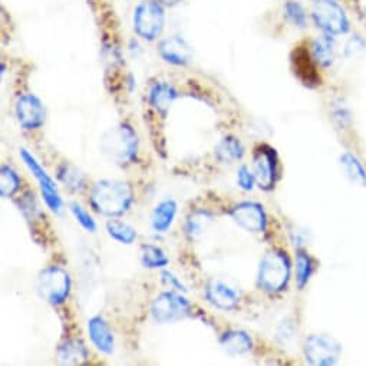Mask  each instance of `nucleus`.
Wrapping results in <instances>:
<instances>
[{"label":"nucleus","mask_w":366,"mask_h":366,"mask_svg":"<svg viewBox=\"0 0 366 366\" xmlns=\"http://www.w3.org/2000/svg\"><path fill=\"white\" fill-rule=\"evenodd\" d=\"M88 357V347L78 339H69L58 347V360L61 365H82Z\"/></svg>","instance_id":"21"},{"label":"nucleus","mask_w":366,"mask_h":366,"mask_svg":"<svg viewBox=\"0 0 366 366\" xmlns=\"http://www.w3.org/2000/svg\"><path fill=\"white\" fill-rule=\"evenodd\" d=\"M15 112L21 127L28 131L39 129L46 119L45 107L35 94H24L16 102Z\"/></svg>","instance_id":"12"},{"label":"nucleus","mask_w":366,"mask_h":366,"mask_svg":"<svg viewBox=\"0 0 366 366\" xmlns=\"http://www.w3.org/2000/svg\"><path fill=\"white\" fill-rule=\"evenodd\" d=\"M337 38L320 34L309 44V52L320 69H329L337 58Z\"/></svg>","instance_id":"15"},{"label":"nucleus","mask_w":366,"mask_h":366,"mask_svg":"<svg viewBox=\"0 0 366 366\" xmlns=\"http://www.w3.org/2000/svg\"><path fill=\"white\" fill-rule=\"evenodd\" d=\"M178 98L177 89L167 82L158 81L149 86L148 104L161 115H167L174 101Z\"/></svg>","instance_id":"17"},{"label":"nucleus","mask_w":366,"mask_h":366,"mask_svg":"<svg viewBox=\"0 0 366 366\" xmlns=\"http://www.w3.org/2000/svg\"><path fill=\"white\" fill-rule=\"evenodd\" d=\"M88 333L92 345L102 353L111 355L115 347V337L102 316H94L88 320Z\"/></svg>","instance_id":"16"},{"label":"nucleus","mask_w":366,"mask_h":366,"mask_svg":"<svg viewBox=\"0 0 366 366\" xmlns=\"http://www.w3.org/2000/svg\"><path fill=\"white\" fill-rule=\"evenodd\" d=\"M36 289L45 302L59 306L68 300L72 289V280L64 267L48 266L38 274Z\"/></svg>","instance_id":"5"},{"label":"nucleus","mask_w":366,"mask_h":366,"mask_svg":"<svg viewBox=\"0 0 366 366\" xmlns=\"http://www.w3.org/2000/svg\"><path fill=\"white\" fill-rule=\"evenodd\" d=\"M107 232L112 240H115L121 244H125V246L135 243V240L138 239L137 230L131 224H128L122 220L111 219L109 222H107Z\"/></svg>","instance_id":"27"},{"label":"nucleus","mask_w":366,"mask_h":366,"mask_svg":"<svg viewBox=\"0 0 366 366\" xmlns=\"http://www.w3.org/2000/svg\"><path fill=\"white\" fill-rule=\"evenodd\" d=\"M339 161H340V165L343 167L346 175L352 181L366 186V168L363 167V164L360 162V159L356 155H353L350 152H343L340 155Z\"/></svg>","instance_id":"29"},{"label":"nucleus","mask_w":366,"mask_h":366,"mask_svg":"<svg viewBox=\"0 0 366 366\" xmlns=\"http://www.w3.org/2000/svg\"><path fill=\"white\" fill-rule=\"evenodd\" d=\"M213 223V216L209 212L199 210L192 213L184 224V232L186 236L190 242H197L200 240L204 233L209 230L210 224Z\"/></svg>","instance_id":"23"},{"label":"nucleus","mask_w":366,"mask_h":366,"mask_svg":"<svg viewBox=\"0 0 366 366\" xmlns=\"http://www.w3.org/2000/svg\"><path fill=\"white\" fill-rule=\"evenodd\" d=\"M310 21L320 34L342 38L352 32V21L339 0H312Z\"/></svg>","instance_id":"2"},{"label":"nucleus","mask_w":366,"mask_h":366,"mask_svg":"<svg viewBox=\"0 0 366 366\" xmlns=\"http://www.w3.org/2000/svg\"><path fill=\"white\" fill-rule=\"evenodd\" d=\"M296 326L292 320H285L282 322V325L279 326L277 332H276V339L282 343V345H289L290 342L295 340L296 337Z\"/></svg>","instance_id":"33"},{"label":"nucleus","mask_w":366,"mask_h":366,"mask_svg":"<svg viewBox=\"0 0 366 366\" xmlns=\"http://www.w3.org/2000/svg\"><path fill=\"white\" fill-rule=\"evenodd\" d=\"M303 352L310 365L330 366L340 359L342 345L330 335H310L305 342Z\"/></svg>","instance_id":"8"},{"label":"nucleus","mask_w":366,"mask_h":366,"mask_svg":"<svg viewBox=\"0 0 366 366\" xmlns=\"http://www.w3.org/2000/svg\"><path fill=\"white\" fill-rule=\"evenodd\" d=\"M315 266L313 260L305 250H297L296 253V283L297 287L302 290L307 286L312 274H313Z\"/></svg>","instance_id":"30"},{"label":"nucleus","mask_w":366,"mask_h":366,"mask_svg":"<svg viewBox=\"0 0 366 366\" xmlns=\"http://www.w3.org/2000/svg\"><path fill=\"white\" fill-rule=\"evenodd\" d=\"M237 184L242 190L252 192L254 189V186L257 184L253 169H250L247 165H242L237 169Z\"/></svg>","instance_id":"32"},{"label":"nucleus","mask_w":366,"mask_h":366,"mask_svg":"<svg viewBox=\"0 0 366 366\" xmlns=\"http://www.w3.org/2000/svg\"><path fill=\"white\" fill-rule=\"evenodd\" d=\"M134 192L128 182L119 179H101L91 189V207L107 217L115 219L127 214L134 206Z\"/></svg>","instance_id":"1"},{"label":"nucleus","mask_w":366,"mask_h":366,"mask_svg":"<svg viewBox=\"0 0 366 366\" xmlns=\"http://www.w3.org/2000/svg\"><path fill=\"white\" fill-rule=\"evenodd\" d=\"M206 300L220 310H233L240 303V295L236 289L222 280H210L204 289Z\"/></svg>","instance_id":"14"},{"label":"nucleus","mask_w":366,"mask_h":366,"mask_svg":"<svg viewBox=\"0 0 366 366\" xmlns=\"http://www.w3.org/2000/svg\"><path fill=\"white\" fill-rule=\"evenodd\" d=\"M229 214L239 227L249 233H263L267 229V214L260 203L242 202Z\"/></svg>","instance_id":"11"},{"label":"nucleus","mask_w":366,"mask_h":366,"mask_svg":"<svg viewBox=\"0 0 366 366\" xmlns=\"http://www.w3.org/2000/svg\"><path fill=\"white\" fill-rule=\"evenodd\" d=\"M25 165L29 168V171L32 172V175L36 178L42 197L46 203V206L54 212V213H61L62 207H64V202L62 197L58 192V187L55 184V181L51 178V175L45 171V168L38 162V159L25 148H21L19 151Z\"/></svg>","instance_id":"9"},{"label":"nucleus","mask_w":366,"mask_h":366,"mask_svg":"<svg viewBox=\"0 0 366 366\" xmlns=\"http://www.w3.org/2000/svg\"><path fill=\"white\" fill-rule=\"evenodd\" d=\"M139 259L141 264L149 270L165 269L169 263L167 253L161 247L154 244H142L139 247Z\"/></svg>","instance_id":"24"},{"label":"nucleus","mask_w":366,"mask_h":366,"mask_svg":"<svg viewBox=\"0 0 366 366\" xmlns=\"http://www.w3.org/2000/svg\"><path fill=\"white\" fill-rule=\"evenodd\" d=\"M296 58H295V69L297 76L306 84V85H316L320 84V76H319V66L313 61L309 48H299L295 51Z\"/></svg>","instance_id":"20"},{"label":"nucleus","mask_w":366,"mask_h":366,"mask_svg":"<svg viewBox=\"0 0 366 366\" xmlns=\"http://www.w3.org/2000/svg\"><path fill=\"white\" fill-rule=\"evenodd\" d=\"M56 177L65 187L71 192H82L86 187L85 175L76 169L74 165L64 162L56 169Z\"/></svg>","instance_id":"25"},{"label":"nucleus","mask_w":366,"mask_h":366,"mask_svg":"<svg viewBox=\"0 0 366 366\" xmlns=\"http://www.w3.org/2000/svg\"><path fill=\"white\" fill-rule=\"evenodd\" d=\"M222 347L232 356L246 355L253 349V340L250 335L242 329H230L220 337Z\"/></svg>","instance_id":"19"},{"label":"nucleus","mask_w":366,"mask_h":366,"mask_svg":"<svg viewBox=\"0 0 366 366\" xmlns=\"http://www.w3.org/2000/svg\"><path fill=\"white\" fill-rule=\"evenodd\" d=\"M159 56L174 66H186L193 61V51L190 45L179 36H169L158 45Z\"/></svg>","instance_id":"13"},{"label":"nucleus","mask_w":366,"mask_h":366,"mask_svg":"<svg viewBox=\"0 0 366 366\" xmlns=\"http://www.w3.org/2000/svg\"><path fill=\"white\" fill-rule=\"evenodd\" d=\"M283 15L286 21L297 29H305L310 21V14L299 0H285Z\"/></svg>","instance_id":"26"},{"label":"nucleus","mask_w":366,"mask_h":366,"mask_svg":"<svg viewBox=\"0 0 366 366\" xmlns=\"http://www.w3.org/2000/svg\"><path fill=\"white\" fill-rule=\"evenodd\" d=\"M21 189V177L11 165L0 168V196L4 199L14 197Z\"/></svg>","instance_id":"28"},{"label":"nucleus","mask_w":366,"mask_h":366,"mask_svg":"<svg viewBox=\"0 0 366 366\" xmlns=\"http://www.w3.org/2000/svg\"><path fill=\"white\" fill-rule=\"evenodd\" d=\"M216 158L223 164H232L237 159H242L244 155V145L236 137H224L214 147Z\"/></svg>","instance_id":"22"},{"label":"nucleus","mask_w":366,"mask_h":366,"mask_svg":"<svg viewBox=\"0 0 366 366\" xmlns=\"http://www.w3.org/2000/svg\"><path fill=\"white\" fill-rule=\"evenodd\" d=\"M151 315L157 323H175L192 315V303L179 292H162L152 300Z\"/></svg>","instance_id":"7"},{"label":"nucleus","mask_w":366,"mask_h":366,"mask_svg":"<svg viewBox=\"0 0 366 366\" xmlns=\"http://www.w3.org/2000/svg\"><path fill=\"white\" fill-rule=\"evenodd\" d=\"M292 276V263L289 256L282 250H272L264 254L259 266L257 285L269 293L277 295L286 290Z\"/></svg>","instance_id":"4"},{"label":"nucleus","mask_w":366,"mask_h":366,"mask_svg":"<svg viewBox=\"0 0 366 366\" xmlns=\"http://www.w3.org/2000/svg\"><path fill=\"white\" fill-rule=\"evenodd\" d=\"M155 2H158L159 5H162L165 8V6H175L177 4L181 2V0H155Z\"/></svg>","instance_id":"35"},{"label":"nucleus","mask_w":366,"mask_h":366,"mask_svg":"<svg viewBox=\"0 0 366 366\" xmlns=\"http://www.w3.org/2000/svg\"><path fill=\"white\" fill-rule=\"evenodd\" d=\"M132 25L141 39L148 42L158 39L165 25L164 6L155 0H144L134 11Z\"/></svg>","instance_id":"6"},{"label":"nucleus","mask_w":366,"mask_h":366,"mask_svg":"<svg viewBox=\"0 0 366 366\" xmlns=\"http://www.w3.org/2000/svg\"><path fill=\"white\" fill-rule=\"evenodd\" d=\"M139 139L135 129L122 122L108 129L101 138L102 152L119 165L132 164L138 159Z\"/></svg>","instance_id":"3"},{"label":"nucleus","mask_w":366,"mask_h":366,"mask_svg":"<svg viewBox=\"0 0 366 366\" xmlns=\"http://www.w3.org/2000/svg\"><path fill=\"white\" fill-rule=\"evenodd\" d=\"M71 213L75 217V220L86 230L91 233L97 232V222L94 220V217L78 203H72L71 204Z\"/></svg>","instance_id":"31"},{"label":"nucleus","mask_w":366,"mask_h":366,"mask_svg":"<svg viewBox=\"0 0 366 366\" xmlns=\"http://www.w3.org/2000/svg\"><path fill=\"white\" fill-rule=\"evenodd\" d=\"M161 280H162V283L165 285V286H168L169 289H172V290H175V292H179V293H187V286L182 283L172 272H169V270H162V273H161Z\"/></svg>","instance_id":"34"},{"label":"nucleus","mask_w":366,"mask_h":366,"mask_svg":"<svg viewBox=\"0 0 366 366\" xmlns=\"http://www.w3.org/2000/svg\"><path fill=\"white\" fill-rule=\"evenodd\" d=\"M253 172L257 186L262 190H272L279 177V157L270 145H260L253 155Z\"/></svg>","instance_id":"10"},{"label":"nucleus","mask_w":366,"mask_h":366,"mask_svg":"<svg viewBox=\"0 0 366 366\" xmlns=\"http://www.w3.org/2000/svg\"><path fill=\"white\" fill-rule=\"evenodd\" d=\"M178 213V204L174 199H165L159 202L151 212V227L155 233H167Z\"/></svg>","instance_id":"18"}]
</instances>
